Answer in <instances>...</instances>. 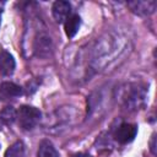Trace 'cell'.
<instances>
[{
  "label": "cell",
  "instance_id": "obj_12",
  "mask_svg": "<svg viewBox=\"0 0 157 157\" xmlns=\"http://www.w3.org/2000/svg\"><path fill=\"white\" fill-rule=\"evenodd\" d=\"M150 151L153 156L157 155V151H156V134H152L151 136V140H150Z\"/></svg>",
  "mask_w": 157,
  "mask_h": 157
},
{
  "label": "cell",
  "instance_id": "obj_3",
  "mask_svg": "<svg viewBox=\"0 0 157 157\" xmlns=\"http://www.w3.org/2000/svg\"><path fill=\"white\" fill-rule=\"evenodd\" d=\"M129 9L139 15V16H148L156 10V1L155 0H137V1H129L128 2Z\"/></svg>",
  "mask_w": 157,
  "mask_h": 157
},
{
  "label": "cell",
  "instance_id": "obj_13",
  "mask_svg": "<svg viewBox=\"0 0 157 157\" xmlns=\"http://www.w3.org/2000/svg\"><path fill=\"white\" fill-rule=\"evenodd\" d=\"M72 157H90L88 155H85V153H78V155H75Z\"/></svg>",
  "mask_w": 157,
  "mask_h": 157
},
{
  "label": "cell",
  "instance_id": "obj_1",
  "mask_svg": "<svg viewBox=\"0 0 157 157\" xmlns=\"http://www.w3.org/2000/svg\"><path fill=\"white\" fill-rule=\"evenodd\" d=\"M42 113L32 105H21L17 110V120L23 130H32L40 120Z\"/></svg>",
  "mask_w": 157,
  "mask_h": 157
},
{
  "label": "cell",
  "instance_id": "obj_11",
  "mask_svg": "<svg viewBox=\"0 0 157 157\" xmlns=\"http://www.w3.org/2000/svg\"><path fill=\"white\" fill-rule=\"evenodd\" d=\"M17 118V112L13 109V107H5L1 112H0V119L5 123V124H11L16 120Z\"/></svg>",
  "mask_w": 157,
  "mask_h": 157
},
{
  "label": "cell",
  "instance_id": "obj_8",
  "mask_svg": "<svg viewBox=\"0 0 157 157\" xmlns=\"http://www.w3.org/2000/svg\"><path fill=\"white\" fill-rule=\"evenodd\" d=\"M0 93L4 97H18L22 94V87L13 82L5 81L0 85Z\"/></svg>",
  "mask_w": 157,
  "mask_h": 157
},
{
  "label": "cell",
  "instance_id": "obj_10",
  "mask_svg": "<svg viewBox=\"0 0 157 157\" xmlns=\"http://www.w3.org/2000/svg\"><path fill=\"white\" fill-rule=\"evenodd\" d=\"M4 157H25V145L22 141H16L5 152Z\"/></svg>",
  "mask_w": 157,
  "mask_h": 157
},
{
  "label": "cell",
  "instance_id": "obj_6",
  "mask_svg": "<svg viewBox=\"0 0 157 157\" xmlns=\"http://www.w3.org/2000/svg\"><path fill=\"white\" fill-rule=\"evenodd\" d=\"M16 67V63L13 56L6 52V50H1L0 52V72L2 75H12Z\"/></svg>",
  "mask_w": 157,
  "mask_h": 157
},
{
  "label": "cell",
  "instance_id": "obj_5",
  "mask_svg": "<svg viewBox=\"0 0 157 157\" xmlns=\"http://www.w3.org/2000/svg\"><path fill=\"white\" fill-rule=\"evenodd\" d=\"M52 39L48 34L40 33L34 40V50L39 56H48L52 52Z\"/></svg>",
  "mask_w": 157,
  "mask_h": 157
},
{
  "label": "cell",
  "instance_id": "obj_7",
  "mask_svg": "<svg viewBox=\"0 0 157 157\" xmlns=\"http://www.w3.org/2000/svg\"><path fill=\"white\" fill-rule=\"evenodd\" d=\"M80 26H81V18H80V16L76 15V13H71V16L64 22V31H65V34H66L69 38L75 37V34L77 33Z\"/></svg>",
  "mask_w": 157,
  "mask_h": 157
},
{
  "label": "cell",
  "instance_id": "obj_9",
  "mask_svg": "<svg viewBox=\"0 0 157 157\" xmlns=\"http://www.w3.org/2000/svg\"><path fill=\"white\" fill-rule=\"evenodd\" d=\"M37 157H59V153L49 140H43L39 144Z\"/></svg>",
  "mask_w": 157,
  "mask_h": 157
},
{
  "label": "cell",
  "instance_id": "obj_2",
  "mask_svg": "<svg viewBox=\"0 0 157 157\" xmlns=\"http://www.w3.org/2000/svg\"><path fill=\"white\" fill-rule=\"evenodd\" d=\"M137 134V126L130 123H123L118 126L115 131V140L120 144H129L131 142Z\"/></svg>",
  "mask_w": 157,
  "mask_h": 157
},
{
  "label": "cell",
  "instance_id": "obj_4",
  "mask_svg": "<svg viewBox=\"0 0 157 157\" xmlns=\"http://www.w3.org/2000/svg\"><path fill=\"white\" fill-rule=\"evenodd\" d=\"M52 13L54 20L58 23H64L70 16H71V5L69 1L59 0L53 4L52 7Z\"/></svg>",
  "mask_w": 157,
  "mask_h": 157
}]
</instances>
